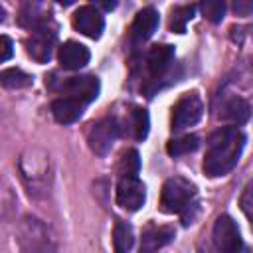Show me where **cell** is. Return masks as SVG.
Returning <instances> with one entry per match:
<instances>
[{"label": "cell", "mask_w": 253, "mask_h": 253, "mask_svg": "<svg viewBox=\"0 0 253 253\" xmlns=\"http://www.w3.org/2000/svg\"><path fill=\"white\" fill-rule=\"evenodd\" d=\"M249 117H251V107H249V103H247L245 99L237 97V95L225 99L223 105H221V109H219V119L229 121L231 125H237V126L243 125V123H247Z\"/></svg>", "instance_id": "13"}, {"label": "cell", "mask_w": 253, "mask_h": 253, "mask_svg": "<svg viewBox=\"0 0 253 253\" xmlns=\"http://www.w3.org/2000/svg\"><path fill=\"white\" fill-rule=\"evenodd\" d=\"M134 243V235H132V227L126 221H117L113 227V249L115 253H130Z\"/></svg>", "instance_id": "17"}, {"label": "cell", "mask_w": 253, "mask_h": 253, "mask_svg": "<svg viewBox=\"0 0 253 253\" xmlns=\"http://www.w3.org/2000/svg\"><path fill=\"white\" fill-rule=\"evenodd\" d=\"M117 136H119V123H117V119H111V117L93 123L87 130L89 148L99 156H105L111 150Z\"/></svg>", "instance_id": "6"}, {"label": "cell", "mask_w": 253, "mask_h": 253, "mask_svg": "<svg viewBox=\"0 0 253 253\" xmlns=\"http://www.w3.org/2000/svg\"><path fill=\"white\" fill-rule=\"evenodd\" d=\"M99 89H101V83L95 75L69 77L63 83V91L67 93V97H73L83 105H89L91 101H95L99 95Z\"/></svg>", "instance_id": "10"}, {"label": "cell", "mask_w": 253, "mask_h": 253, "mask_svg": "<svg viewBox=\"0 0 253 253\" xmlns=\"http://www.w3.org/2000/svg\"><path fill=\"white\" fill-rule=\"evenodd\" d=\"M202 113H204V103L200 95L196 91L184 93L172 109V128L182 130V128L196 125L202 119Z\"/></svg>", "instance_id": "4"}, {"label": "cell", "mask_w": 253, "mask_h": 253, "mask_svg": "<svg viewBox=\"0 0 253 253\" xmlns=\"http://www.w3.org/2000/svg\"><path fill=\"white\" fill-rule=\"evenodd\" d=\"M174 239V227L170 225H152L142 233L140 239V253H154L168 245Z\"/></svg>", "instance_id": "12"}, {"label": "cell", "mask_w": 253, "mask_h": 253, "mask_svg": "<svg viewBox=\"0 0 253 253\" xmlns=\"http://www.w3.org/2000/svg\"><path fill=\"white\" fill-rule=\"evenodd\" d=\"M213 243L221 253H239L243 249V239L237 223L229 215H219L213 223Z\"/></svg>", "instance_id": "7"}, {"label": "cell", "mask_w": 253, "mask_h": 253, "mask_svg": "<svg viewBox=\"0 0 253 253\" xmlns=\"http://www.w3.org/2000/svg\"><path fill=\"white\" fill-rule=\"evenodd\" d=\"M14 45H12V40L8 38V36H2L0 38V61H8L10 57H12V49Z\"/></svg>", "instance_id": "25"}, {"label": "cell", "mask_w": 253, "mask_h": 253, "mask_svg": "<svg viewBox=\"0 0 253 253\" xmlns=\"http://www.w3.org/2000/svg\"><path fill=\"white\" fill-rule=\"evenodd\" d=\"M156 28H158V12L152 6L142 8L134 16V22H132V34H134V38L148 40L156 32Z\"/></svg>", "instance_id": "15"}, {"label": "cell", "mask_w": 253, "mask_h": 253, "mask_svg": "<svg viewBox=\"0 0 253 253\" xmlns=\"http://www.w3.org/2000/svg\"><path fill=\"white\" fill-rule=\"evenodd\" d=\"M241 210L247 215V219L251 221V229H253V182L247 184V188L241 196Z\"/></svg>", "instance_id": "24"}, {"label": "cell", "mask_w": 253, "mask_h": 253, "mask_svg": "<svg viewBox=\"0 0 253 253\" xmlns=\"http://www.w3.org/2000/svg\"><path fill=\"white\" fill-rule=\"evenodd\" d=\"M53 42H55V26L51 20H45L43 24L32 30V36L26 40V49L38 63H45L51 57Z\"/></svg>", "instance_id": "5"}, {"label": "cell", "mask_w": 253, "mask_h": 253, "mask_svg": "<svg viewBox=\"0 0 253 253\" xmlns=\"http://www.w3.org/2000/svg\"><path fill=\"white\" fill-rule=\"evenodd\" d=\"M20 245L24 253H53V239L47 227L36 219L26 217L20 227Z\"/></svg>", "instance_id": "3"}, {"label": "cell", "mask_w": 253, "mask_h": 253, "mask_svg": "<svg viewBox=\"0 0 253 253\" xmlns=\"http://www.w3.org/2000/svg\"><path fill=\"white\" fill-rule=\"evenodd\" d=\"M245 146V134L237 126H223L210 136L204 158V172L210 178L225 176L235 168Z\"/></svg>", "instance_id": "1"}, {"label": "cell", "mask_w": 253, "mask_h": 253, "mask_svg": "<svg viewBox=\"0 0 253 253\" xmlns=\"http://www.w3.org/2000/svg\"><path fill=\"white\" fill-rule=\"evenodd\" d=\"M233 10L237 16H247L253 12V2H245V0H235L233 2Z\"/></svg>", "instance_id": "26"}, {"label": "cell", "mask_w": 253, "mask_h": 253, "mask_svg": "<svg viewBox=\"0 0 253 253\" xmlns=\"http://www.w3.org/2000/svg\"><path fill=\"white\" fill-rule=\"evenodd\" d=\"M0 79H2V85L8 87V89H20V87L32 85V75L24 73V71L18 69V67L4 69V71L0 73Z\"/></svg>", "instance_id": "20"}, {"label": "cell", "mask_w": 253, "mask_h": 253, "mask_svg": "<svg viewBox=\"0 0 253 253\" xmlns=\"http://www.w3.org/2000/svg\"><path fill=\"white\" fill-rule=\"evenodd\" d=\"M57 59H59V65L63 69L75 71V69H81V67H85L89 63L91 53L79 42H65L57 51Z\"/></svg>", "instance_id": "11"}, {"label": "cell", "mask_w": 253, "mask_h": 253, "mask_svg": "<svg viewBox=\"0 0 253 253\" xmlns=\"http://www.w3.org/2000/svg\"><path fill=\"white\" fill-rule=\"evenodd\" d=\"M196 186L182 178V176H174L168 178L162 186V194H160V208L166 213H182L188 206H192L196 202Z\"/></svg>", "instance_id": "2"}, {"label": "cell", "mask_w": 253, "mask_h": 253, "mask_svg": "<svg viewBox=\"0 0 253 253\" xmlns=\"http://www.w3.org/2000/svg\"><path fill=\"white\" fill-rule=\"evenodd\" d=\"M73 28L91 40H99L105 30V18L95 6H81L73 14Z\"/></svg>", "instance_id": "9"}, {"label": "cell", "mask_w": 253, "mask_h": 253, "mask_svg": "<svg viewBox=\"0 0 253 253\" xmlns=\"http://www.w3.org/2000/svg\"><path fill=\"white\" fill-rule=\"evenodd\" d=\"M172 59H174V45H168V43L154 45L148 53V59H146L148 71L152 75H162L170 67Z\"/></svg>", "instance_id": "16"}, {"label": "cell", "mask_w": 253, "mask_h": 253, "mask_svg": "<svg viewBox=\"0 0 253 253\" xmlns=\"http://www.w3.org/2000/svg\"><path fill=\"white\" fill-rule=\"evenodd\" d=\"M146 200L144 184L138 176H121L117 184V204L128 211H136L142 208Z\"/></svg>", "instance_id": "8"}, {"label": "cell", "mask_w": 253, "mask_h": 253, "mask_svg": "<svg viewBox=\"0 0 253 253\" xmlns=\"http://www.w3.org/2000/svg\"><path fill=\"white\" fill-rule=\"evenodd\" d=\"M196 14V6L194 4H188V6H178L172 10V16H170V30L176 32V34H184L186 32V24L194 18Z\"/></svg>", "instance_id": "19"}, {"label": "cell", "mask_w": 253, "mask_h": 253, "mask_svg": "<svg viewBox=\"0 0 253 253\" xmlns=\"http://www.w3.org/2000/svg\"><path fill=\"white\" fill-rule=\"evenodd\" d=\"M200 146V136L196 134H184L180 138H172L166 144V150L170 156H182V154H190Z\"/></svg>", "instance_id": "18"}, {"label": "cell", "mask_w": 253, "mask_h": 253, "mask_svg": "<svg viewBox=\"0 0 253 253\" xmlns=\"http://www.w3.org/2000/svg\"><path fill=\"white\" fill-rule=\"evenodd\" d=\"M148 126H150V121H148V113L140 107H134L130 111V130H132V136L136 140H142L146 138L148 134Z\"/></svg>", "instance_id": "21"}, {"label": "cell", "mask_w": 253, "mask_h": 253, "mask_svg": "<svg viewBox=\"0 0 253 253\" xmlns=\"http://www.w3.org/2000/svg\"><path fill=\"white\" fill-rule=\"evenodd\" d=\"M83 109L85 105L79 103L77 99L73 97H61V99H55L51 103V115L57 123L61 125H69V123H75L81 115H83Z\"/></svg>", "instance_id": "14"}, {"label": "cell", "mask_w": 253, "mask_h": 253, "mask_svg": "<svg viewBox=\"0 0 253 253\" xmlns=\"http://www.w3.org/2000/svg\"><path fill=\"white\" fill-rule=\"evenodd\" d=\"M202 12H204V16H206L210 22L217 24V22H221V18L225 16V2H221V0H208V2H202Z\"/></svg>", "instance_id": "23"}, {"label": "cell", "mask_w": 253, "mask_h": 253, "mask_svg": "<svg viewBox=\"0 0 253 253\" xmlns=\"http://www.w3.org/2000/svg\"><path fill=\"white\" fill-rule=\"evenodd\" d=\"M138 168H140V158H138V152L132 148V150H126L123 160H121V166H119V174L121 176H136L138 174Z\"/></svg>", "instance_id": "22"}]
</instances>
